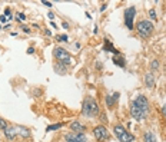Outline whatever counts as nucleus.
<instances>
[{
	"label": "nucleus",
	"mask_w": 166,
	"mask_h": 142,
	"mask_svg": "<svg viewBox=\"0 0 166 142\" xmlns=\"http://www.w3.org/2000/svg\"><path fill=\"white\" fill-rule=\"evenodd\" d=\"M66 142H86V135L82 132H69L65 135Z\"/></svg>",
	"instance_id": "6e6552de"
},
{
	"label": "nucleus",
	"mask_w": 166,
	"mask_h": 142,
	"mask_svg": "<svg viewBox=\"0 0 166 142\" xmlns=\"http://www.w3.org/2000/svg\"><path fill=\"white\" fill-rule=\"evenodd\" d=\"M149 16H150V19H152V20H156V12H155V9H150L149 10Z\"/></svg>",
	"instance_id": "a878e982"
},
{
	"label": "nucleus",
	"mask_w": 166,
	"mask_h": 142,
	"mask_svg": "<svg viewBox=\"0 0 166 142\" xmlns=\"http://www.w3.org/2000/svg\"><path fill=\"white\" fill-rule=\"evenodd\" d=\"M112 96H113V99H115V102H117V101H119V96H120V95H119V92H115V93H113Z\"/></svg>",
	"instance_id": "cd10ccee"
},
{
	"label": "nucleus",
	"mask_w": 166,
	"mask_h": 142,
	"mask_svg": "<svg viewBox=\"0 0 166 142\" xmlns=\"http://www.w3.org/2000/svg\"><path fill=\"white\" fill-rule=\"evenodd\" d=\"M7 20H9V17H6L4 15H1V16H0V22H1V23H6Z\"/></svg>",
	"instance_id": "bb28decb"
},
{
	"label": "nucleus",
	"mask_w": 166,
	"mask_h": 142,
	"mask_svg": "<svg viewBox=\"0 0 166 142\" xmlns=\"http://www.w3.org/2000/svg\"><path fill=\"white\" fill-rule=\"evenodd\" d=\"M16 131H17V134L22 135L23 138H29V136H30V131H29L27 128H24V126H17Z\"/></svg>",
	"instance_id": "dca6fc26"
},
{
	"label": "nucleus",
	"mask_w": 166,
	"mask_h": 142,
	"mask_svg": "<svg viewBox=\"0 0 166 142\" xmlns=\"http://www.w3.org/2000/svg\"><path fill=\"white\" fill-rule=\"evenodd\" d=\"M106 9H107V4H106V3H103V4H102V6H100V12H102V13H103V12H105V10H106Z\"/></svg>",
	"instance_id": "c756f323"
},
{
	"label": "nucleus",
	"mask_w": 166,
	"mask_h": 142,
	"mask_svg": "<svg viewBox=\"0 0 166 142\" xmlns=\"http://www.w3.org/2000/svg\"><path fill=\"white\" fill-rule=\"evenodd\" d=\"M57 40L62 42V43H66V42H69V36L65 35V33H63V35H59L57 36Z\"/></svg>",
	"instance_id": "4be33fe9"
},
{
	"label": "nucleus",
	"mask_w": 166,
	"mask_h": 142,
	"mask_svg": "<svg viewBox=\"0 0 166 142\" xmlns=\"http://www.w3.org/2000/svg\"><path fill=\"white\" fill-rule=\"evenodd\" d=\"M47 17H49L50 20H53V19H54V15H53L52 12H49V15H47Z\"/></svg>",
	"instance_id": "473e14b6"
},
{
	"label": "nucleus",
	"mask_w": 166,
	"mask_h": 142,
	"mask_svg": "<svg viewBox=\"0 0 166 142\" xmlns=\"http://www.w3.org/2000/svg\"><path fill=\"white\" fill-rule=\"evenodd\" d=\"M113 134L116 135V138L120 142H133L135 141V135L130 132H128L122 125H115L113 126Z\"/></svg>",
	"instance_id": "20e7f679"
},
{
	"label": "nucleus",
	"mask_w": 166,
	"mask_h": 142,
	"mask_svg": "<svg viewBox=\"0 0 166 142\" xmlns=\"http://www.w3.org/2000/svg\"><path fill=\"white\" fill-rule=\"evenodd\" d=\"M113 63L116 65V66H119V68H125L126 66V59L122 56V55H119V56H113Z\"/></svg>",
	"instance_id": "2eb2a0df"
},
{
	"label": "nucleus",
	"mask_w": 166,
	"mask_h": 142,
	"mask_svg": "<svg viewBox=\"0 0 166 142\" xmlns=\"http://www.w3.org/2000/svg\"><path fill=\"white\" fill-rule=\"evenodd\" d=\"M93 33H95V35L98 33V24H96V23H95V26H93Z\"/></svg>",
	"instance_id": "f704fd0d"
},
{
	"label": "nucleus",
	"mask_w": 166,
	"mask_h": 142,
	"mask_svg": "<svg viewBox=\"0 0 166 142\" xmlns=\"http://www.w3.org/2000/svg\"><path fill=\"white\" fill-rule=\"evenodd\" d=\"M96 68H98V69H102V63H100V62H96Z\"/></svg>",
	"instance_id": "c9c22d12"
},
{
	"label": "nucleus",
	"mask_w": 166,
	"mask_h": 142,
	"mask_svg": "<svg viewBox=\"0 0 166 142\" xmlns=\"http://www.w3.org/2000/svg\"><path fill=\"white\" fill-rule=\"evenodd\" d=\"M99 113L100 109L98 102L92 96H86L82 105V115L87 116V118H95V116H99Z\"/></svg>",
	"instance_id": "f257e3e1"
},
{
	"label": "nucleus",
	"mask_w": 166,
	"mask_h": 142,
	"mask_svg": "<svg viewBox=\"0 0 166 142\" xmlns=\"http://www.w3.org/2000/svg\"><path fill=\"white\" fill-rule=\"evenodd\" d=\"M69 126H70V129H72L73 132H82V134H84V131H86V125H83L82 122H79V121H73Z\"/></svg>",
	"instance_id": "f8f14e48"
},
{
	"label": "nucleus",
	"mask_w": 166,
	"mask_h": 142,
	"mask_svg": "<svg viewBox=\"0 0 166 142\" xmlns=\"http://www.w3.org/2000/svg\"><path fill=\"white\" fill-rule=\"evenodd\" d=\"M62 26H63V29H69V27H70V24H69L67 22H63V23H62Z\"/></svg>",
	"instance_id": "7c9ffc66"
},
{
	"label": "nucleus",
	"mask_w": 166,
	"mask_h": 142,
	"mask_svg": "<svg viewBox=\"0 0 166 142\" xmlns=\"http://www.w3.org/2000/svg\"><path fill=\"white\" fill-rule=\"evenodd\" d=\"M103 50L105 52H112V53L115 55V56H119V55H122L119 50H117L116 48L112 45V42L109 40V39H105V45H103Z\"/></svg>",
	"instance_id": "9d476101"
},
{
	"label": "nucleus",
	"mask_w": 166,
	"mask_h": 142,
	"mask_svg": "<svg viewBox=\"0 0 166 142\" xmlns=\"http://www.w3.org/2000/svg\"><path fill=\"white\" fill-rule=\"evenodd\" d=\"M132 104L133 105H136L139 109H142L145 113H149V102H148L146 96H143V95L136 96V99H133Z\"/></svg>",
	"instance_id": "0eeeda50"
},
{
	"label": "nucleus",
	"mask_w": 166,
	"mask_h": 142,
	"mask_svg": "<svg viewBox=\"0 0 166 142\" xmlns=\"http://www.w3.org/2000/svg\"><path fill=\"white\" fill-rule=\"evenodd\" d=\"M6 128H7V122H6V121L0 116V129H1V131H4Z\"/></svg>",
	"instance_id": "b1692460"
},
{
	"label": "nucleus",
	"mask_w": 166,
	"mask_h": 142,
	"mask_svg": "<svg viewBox=\"0 0 166 142\" xmlns=\"http://www.w3.org/2000/svg\"><path fill=\"white\" fill-rule=\"evenodd\" d=\"M105 101H106V105H107L109 108H112L113 105H115V99H113V96H110V95H106Z\"/></svg>",
	"instance_id": "6ab92c4d"
},
{
	"label": "nucleus",
	"mask_w": 166,
	"mask_h": 142,
	"mask_svg": "<svg viewBox=\"0 0 166 142\" xmlns=\"http://www.w3.org/2000/svg\"><path fill=\"white\" fill-rule=\"evenodd\" d=\"M26 53H27V55H33L34 53V48H33V46H30V48L27 49V52H26Z\"/></svg>",
	"instance_id": "c85d7f7f"
},
{
	"label": "nucleus",
	"mask_w": 166,
	"mask_h": 142,
	"mask_svg": "<svg viewBox=\"0 0 166 142\" xmlns=\"http://www.w3.org/2000/svg\"><path fill=\"white\" fill-rule=\"evenodd\" d=\"M53 69H54V72H56L57 75H66L67 73V66H65V65L60 63V62L54 63V65H53Z\"/></svg>",
	"instance_id": "4468645a"
},
{
	"label": "nucleus",
	"mask_w": 166,
	"mask_h": 142,
	"mask_svg": "<svg viewBox=\"0 0 166 142\" xmlns=\"http://www.w3.org/2000/svg\"><path fill=\"white\" fill-rule=\"evenodd\" d=\"M53 56L56 57V60L57 62H60V63H63L65 66H70V65H73V62H72V57H70V53L67 52L66 49H63V48H60V46H57V48H54V50H53Z\"/></svg>",
	"instance_id": "f03ea898"
},
{
	"label": "nucleus",
	"mask_w": 166,
	"mask_h": 142,
	"mask_svg": "<svg viewBox=\"0 0 166 142\" xmlns=\"http://www.w3.org/2000/svg\"><path fill=\"white\" fill-rule=\"evenodd\" d=\"M3 132H4V136H6L9 141H13V139L17 136V131H16L15 126H7Z\"/></svg>",
	"instance_id": "9b49d317"
},
{
	"label": "nucleus",
	"mask_w": 166,
	"mask_h": 142,
	"mask_svg": "<svg viewBox=\"0 0 166 142\" xmlns=\"http://www.w3.org/2000/svg\"><path fill=\"white\" fill-rule=\"evenodd\" d=\"M45 35H46V36H49V37H50V36H52V32H50L49 29H46V30H45Z\"/></svg>",
	"instance_id": "72a5a7b5"
},
{
	"label": "nucleus",
	"mask_w": 166,
	"mask_h": 142,
	"mask_svg": "<svg viewBox=\"0 0 166 142\" xmlns=\"http://www.w3.org/2000/svg\"><path fill=\"white\" fill-rule=\"evenodd\" d=\"M7 29H10V24H4V27H3V30H7Z\"/></svg>",
	"instance_id": "4c0bfd02"
},
{
	"label": "nucleus",
	"mask_w": 166,
	"mask_h": 142,
	"mask_svg": "<svg viewBox=\"0 0 166 142\" xmlns=\"http://www.w3.org/2000/svg\"><path fill=\"white\" fill-rule=\"evenodd\" d=\"M130 115H132L136 121H139V122H140V121H143V119L146 118V115H148V113H145L142 109H139L136 105L130 104Z\"/></svg>",
	"instance_id": "1a4fd4ad"
},
{
	"label": "nucleus",
	"mask_w": 166,
	"mask_h": 142,
	"mask_svg": "<svg viewBox=\"0 0 166 142\" xmlns=\"http://www.w3.org/2000/svg\"><path fill=\"white\" fill-rule=\"evenodd\" d=\"M145 85H146V88H153L155 86V75L152 72H148L145 75Z\"/></svg>",
	"instance_id": "ddd939ff"
},
{
	"label": "nucleus",
	"mask_w": 166,
	"mask_h": 142,
	"mask_svg": "<svg viewBox=\"0 0 166 142\" xmlns=\"http://www.w3.org/2000/svg\"><path fill=\"white\" fill-rule=\"evenodd\" d=\"M10 36H17V32H10Z\"/></svg>",
	"instance_id": "ea45409f"
},
{
	"label": "nucleus",
	"mask_w": 166,
	"mask_h": 142,
	"mask_svg": "<svg viewBox=\"0 0 166 142\" xmlns=\"http://www.w3.org/2000/svg\"><path fill=\"white\" fill-rule=\"evenodd\" d=\"M20 29H22V32H24V33H30L32 30H30V27L29 26H26V24H22L20 26Z\"/></svg>",
	"instance_id": "393cba45"
},
{
	"label": "nucleus",
	"mask_w": 166,
	"mask_h": 142,
	"mask_svg": "<svg viewBox=\"0 0 166 142\" xmlns=\"http://www.w3.org/2000/svg\"><path fill=\"white\" fill-rule=\"evenodd\" d=\"M93 135H95L96 141H99V142H105L109 139V131L106 129L105 125H98L93 129Z\"/></svg>",
	"instance_id": "423d86ee"
},
{
	"label": "nucleus",
	"mask_w": 166,
	"mask_h": 142,
	"mask_svg": "<svg viewBox=\"0 0 166 142\" xmlns=\"http://www.w3.org/2000/svg\"><path fill=\"white\" fill-rule=\"evenodd\" d=\"M143 142H156V136H155V134H153L152 131L145 132V135H143Z\"/></svg>",
	"instance_id": "f3484780"
},
{
	"label": "nucleus",
	"mask_w": 166,
	"mask_h": 142,
	"mask_svg": "<svg viewBox=\"0 0 166 142\" xmlns=\"http://www.w3.org/2000/svg\"><path fill=\"white\" fill-rule=\"evenodd\" d=\"M75 48L76 49H80V43H75Z\"/></svg>",
	"instance_id": "58836bf2"
},
{
	"label": "nucleus",
	"mask_w": 166,
	"mask_h": 142,
	"mask_svg": "<svg viewBox=\"0 0 166 142\" xmlns=\"http://www.w3.org/2000/svg\"><path fill=\"white\" fill-rule=\"evenodd\" d=\"M99 118H100V122H102V124H105V122L107 124V115H106L105 112H100V113H99Z\"/></svg>",
	"instance_id": "5701e85b"
},
{
	"label": "nucleus",
	"mask_w": 166,
	"mask_h": 142,
	"mask_svg": "<svg viewBox=\"0 0 166 142\" xmlns=\"http://www.w3.org/2000/svg\"><path fill=\"white\" fill-rule=\"evenodd\" d=\"M150 69L152 71H158L159 69V60H152L150 62Z\"/></svg>",
	"instance_id": "412c9836"
},
{
	"label": "nucleus",
	"mask_w": 166,
	"mask_h": 142,
	"mask_svg": "<svg viewBox=\"0 0 166 142\" xmlns=\"http://www.w3.org/2000/svg\"><path fill=\"white\" fill-rule=\"evenodd\" d=\"M63 126V124L60 122V124H54V125H49L47 128H46V132H52V131H57V129H60Z\"/></svg>",
	"instance_id": "a211bd4d"
},
{
	"label": "nucleus",
	"mask_w": 166,
	"mask_h": 142,
	"mask_svg": "<svg viewBox=\"0 0 166 142\" xmlns=\"http://www.w3.org/2000/svg\"><path fill=\"white\" fill-rule=\"evenodd\" d=\"M17 17H15L17 20V22H20V23H23V22H26V15H24V13H22V12H19V13H17L16 15Z\"/></svg>",
	"instance_id": "aec40b11"
},
{
	"label": "nucleus",
	"mask_w": 166,
	"mask_h": 142,
	"mask_svg": "<svg viewBox=\"0 0 166 142\" xmlns=\"http://www.w3.org/2000/svg\"><path fill=\"white\" fill-rule=\"evenodd\" d=\"M42 3H43V4H45V6H47V7H52V6H53V4H52V3H50V1H42Z\"/></svg>",
	"instance_id": "2f4dec72"
},
{
	"label": "nucleus",
	"mask_w": 166,
	"mask_h": 142,
	"mask_svg": "<svg viewBox=\"0 0 166 142\" xmlns=\"http://www.w3.org/2000/svg\"><path fill=\"white\" fill-rule=\"evenodd\" d=\"M136 30H137L140 37H149L155 30V24L150 20H140L136 24Z\"/></svg>",
	"instance_id": "7ed1b4c3"
},
{
	"label": "nucleus",
	"mask_w": 166,
	"mask_h": 142,
	"mask_svg": "<svg viewBox=\"0 0 166 142\" xmlns=\"http://www.w3.org/2000/svg\"><path fill=\"white\" fill-rule=\"evenodd\" d=\"M135 17H136V9L135 6H130L125 10V15H123V19H125V26L129 29V30H133L135 29Z\"/></svg>",
	"instance_id": "39448f33"
},
{
	"label": "nucleus",
	"mask_w": 166,
	"mask_h": 142,
	"mask_svg": "<svg viewBox=\"0 0 166 142\" xmlns=\"http://www.w3.org/2000/svg\"><path fill=\"white\" fill-rule=\"evenodd\" d=\"M162 112H163V115L166 116V105H163V108H162Z\"/></svg>",
	"instance_id": "e433bc0d"
}]
</instances>
